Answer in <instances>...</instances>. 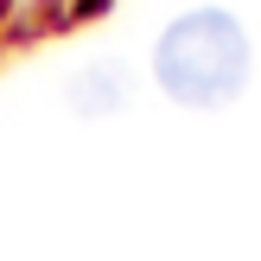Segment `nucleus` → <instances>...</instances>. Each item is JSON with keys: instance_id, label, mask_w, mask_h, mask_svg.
Listing matches in <instances>:
<instances>
[{"instance_id": "nucleus-1", "label": "nucleus", "mask_w": 261, "mask_h": 261, "mask_svg": "<svg viewBox=\"0 0 261 261\" xmlns=\"http://www.w3.org/2000/svg\"><path fill=\"white\" fill-rule=\"evenodd\" d=\"M153 70H160V89L172 102H185V109H223L242 89V76H249V38L217 7L185 13V19L166 25L160 51H153Z\"/></svg>"}, {"instance_id": "nucleus-2", "label": "nucleus", "mask_w": 261, "mask_h": 261, "mask_svg": "<svg viewBox=\"0 0 261 261\" xmlns=\"http://www.w3.org/2000/svg\"><path fill=\"white\" fill-rule=\"evenodd\" d=\"M70 109L76 115H109V109H121V76H115V70H83L70 83Z\"/></svg>"}]
</instances>
